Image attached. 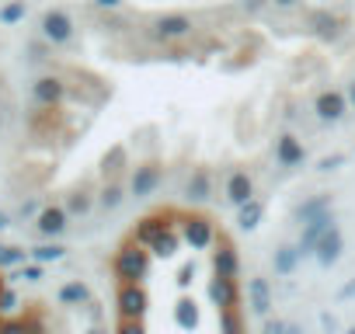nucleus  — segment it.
I'll use <instances>...</instances> for the list:
<instances>
[{"instance_id":"nucleus-1","label":"nucleus","mask_w":355,"mask_h":334,"mask_svg":"<svg viewBox=\"0 0 355 334\" xmlns=\"http://www.w3.org/2000/svg\"><path fill=\"white\" fill-rule=\"evenodd\" d=\"M112 272H115L119 285H122V282H143V279L150 275V251L129 237V240L115 251V258H112Z\"/></svg>"},{"instance_id":"nucleus-2","label":"nucleus","mask_w":355,"mask_h":334,"mask_svg":"<svg viewBox=\"0 0 355 334\" xmlns=\"http://www.w3.org/2000/svg\"><path fill=\"white\" fill-rule=\"evenodd\" d=\"M115 310H119V320H143L150 310V296L143 282H122L115 292Z\"/></svg>"},{"instance_id":"nucleus-3","label":"nucleus","mask_w":355,"mask_h":334,"mask_svg":"<svg viewBox=\"0 0 355 334\" xmlns=\"http://www.w3.org/2000/svg\"><path fill=\"white\" fill-rule=\"evenodd\" d=\"M174 220H178V213H164V209H160V213H146V216L132 227V240L143 244V247H150V244H153L157 237H164L171 227H182V223H174Z\"/></svg>"},{"instance_id":"nucleus-4","label":"nucleus","mask_w":355,"mask_h":334,"mask_svg":"<svg viewBox=\"0 0 355 334\" xmlns=\"http://www.w3.org/2000/svg\"><path fill=\"white\" fill-rule=\"evenodd\" d=\"M182 240L192 247V251H206L213 247L220 237H216V223L209 216H185L182 220Z\"/></svg>"},{"instance_id":"nucleus-5","label":"nucleus","mask_w":355,"mask_h":334,"mask_svg":"<svg viewBox=\"0 0 355 334\" xmlns=\"http://www.w3.org/2000/svg\"><path fill=\"white\" fill-rule=\"evenodd\" d=\"M192 18L189 15H164L153 21V28L146 32L153 42H178V39H189L192 35Z\"/></svg>"},{"instance_id":"nucleus-6","label":"nucleus","mask_w":355,"mask_h":334,"mask_svg":"<svg viewBox=\"0 0 355 334\" xmlns=\"http://www.w3.org/2000/svg\"><path fill=\"white\" fill-rule=\"evenodd\" d=\"M160 182H164V175H160L157 164H139V167H132L129 195H132V199H150V195L160 188Z\"/></svg>"},{"instance_id":"nucleus-7","label":"nucleus","mask_w":355,"mask_h":334,"mask_svg":"<svg viewBox=\"0 0 355 334\" xmlns=\"http://www.w3.org/2000/svg\"><path fill=\"white\" fill-rule=\"evenodd\" d=\"M248 306L254 317H268L272 306H275V292H272V282L265 275H251L248 279Z\"/></svg>"},{"instance_id":"nucleus-8","label":"nucleus","mask_w":355,"mask_h":334,"mask_svg":"<svg viewBox=\"0 0 355 334\" xmlns=\"http://www.w3.org/2000/svg\"><path fill=\"white\" fill-rule=\"evenodd\" d=\"M331 227H338L331 213H324V216H317V220H310V223H303V230H300V240H296V247H300V254H303V258H313V251H317V244H320V237H324V234H327Z\"/></svg>"},{"instance_id":"nucleus-9","label":"nucleus","mask_w":355,"mask_h":334,"mask_svg":"<svg viewBox=\"0 0 355 334\" xmlns=\"http://www.w3.org/2000/svg\"><path fill=\"white\" fill-rule=\"evenodd\" d=\"M209 299L216 303V310H237L241 306V285H237V279L213 275L209 279Z\"/></svg>"},{"instance_id":"nucleus-10","label":"nucleus","mask_w":355,"mask_h":334,"mask_svg":"<svg viewBox=\"0 0 355 334\" xmlns=\"http://www.w3.org/2000/svg\"><path fill=\"white\" fill-rule=\"evenodd\" d=\"M42 35L53 42V46H67L73 39V21L67 11H46L42 15Z\"/></svg>"},{"instance_id":"nucleus-11","label":"nucleus","mask_w":355,"mask_h":334,"mask_svg":"<svg viewBox=\"0 0 355 334\" xmlns=\"http://www.w3.org/2000/svg\"><path fill=\"white\" fill-rule=\"evenodd\" d=\"M341 254H345V234H341V227H331V230L320 237V244H317L313 258H317V265H320V268H331V265H338V261H341Z\"/></svg>"},{"instance_id":"nucleus-12","label":"nucleus","mask_w":355,"mask_h":334,"mask_svg":"<svg viewBox=\"0 0 355 334\" xmlns=\"http://www.w3.org/2000/svg\"><path fill=\"white\" fill-rule=\"evenodd\" d=\"M213 275H227V279H237V275H241V254H237L234 240H227V237L216 240V251H213Z\"/></svg>"},{"instance_id":"nucleus-13","label":"nucleus","mask_w":355,"mask_h":334,"mask_svg":"<svg viewBox=\"0 0 355 334\" xmlns=\"http://www.w3.org/2000/svg\"><path fill=\"white\" fill-rule=\"evenodd\" d=\"M313 112L320 122H341L345 112H348V98L341 91H320L317 101H313Z\"/></svg>"},{"instance_id":"nucleus-14","label":"nucleus","mask_w":355,"mask_h":334,"mask_svg":"<svg viewBox=\"0 0 355 334\" xmlns=\"http://www.w3.org/2000/svg\"><path fill=\"white\" fill-rule=\"evenodd\" d=\"M67 227H70V213H67L63 206H46V209L35 216V230H39L42 237H63Z\"/></svg>"},{"instance_id":"nucleus-15","label":"nucleus","mask_w":355,"mask_h":334,"mask_svg":"<svg viewBox=\"0 0 355 334\" xmlns=\"http://www.w3.org/2000/svg\"><path fill=\"white\" fill-rule=\"evenodd\" d=\"M32 98H35V105H42V108H56V105L67 98V84H63L60 77H39V80L32 84Z\"/></svg>"},{"instance_id":"nucleus-16","label":"nucleus","mask_w":355,"mask_h":334,"mask_svg":"<svg viewBox=\"0 0 355 334\" xmlns=\"http://www.w3.org/2000/svg\"><path fill=\"white\" fill-rule=\"evenodd\" d=\"M223 192H227V202H230V206H244V202L254 199V178H251L248 171H230Z\"/></svg>"},{"instance_id":"nucleus-17","label":"nucleus","mask_w":355,"mask_h":334,"mask_svg":"<svg viewBox=\"0 0 355 334\" xmlns=\"http://www.w3.org/2000/svg\"><path fill=\"white\" fill-rule=\"evenodd\" d=\"M185 199H189L192 206H202V202L213 199V175L206 171V167H196L192 178L185 182Z\"/></svg>"},{"instance_id":"nucleus-18","label":"nucleus","mask_w":355,"mask_h":334,"mask_svg":"<svg viewBox=\"0 0 355 334\" xmlns=\"http://www.w3.org/2000/svg\"><path fill=\"white\" fill-rule=\"evenodd\" d=\"M275 160H279V167H296V164L306 160V150H303V143L293 132H282L275 139Z\"/></svg>"},{"instance_id":"nucleus-19","label":"nucleus","mask_w":355,"mask_h":334,"mask_svg":"<svg viewBox=\"0 0 355 334\" xmlns=\"http://www.w3.org/2000/svg\"><path fill=\"white\" fill-rule=\"evenodd\" d=\"M331 206H334V195H331V192H317V195L303 199V202L293 209V216H296L300 223H310V220H317V216L331 213Z\"/></svg>"},{"instance_id":"nucleus-20","label":"nucleus","mask_w":355,"mask_h":334,"mask_svg":"<svg viewBox=\"0 0 355 334\" xmlns=\"http://www.w3.org/2000/svg\"><path fill=\"white\" fill-rule=\"evenodd\" d=\"M300 258H303V254H300L296 244H279L275 254H272V268H275V275H279V279H289V275L296 272Z\"/></svg>"},{"instance_id":"nucleus-21","label":"nucleus","mask_w":355,"mask_h":334,"mask_svg":"<svg viewBox=\"0 0 355 334\" xmlns=\"http://www.w3.org/2000/svg\"><path fill=\"white\" fill-rule=\"evenodd\" d=\"M265 220V202L261 199H251V202H244V206H237V227L241 230H258V223Z\"/></svg>"},{"instance_id":"nucleus-22","label":"nucleus","mask_w":355,"mask_h":334,"mask_svg":"<svg viewBox=\"0 0 355 334\" xmlns=\"http://www.w3.org/2000/svg\"><path fill=\"white\" fill-rule=\"evenodd\" d=\"M182 244H185V240H182V227H171L164 237H157V240L150 244V251H153L157 258H174Z\"/></svg>"},{"instance_id":"nucleus-23","label":"nucleus","mask_w":355,"mask_h":334,"mask_svg":"<svg viewBox=\"0 0 355 334\" xmlns=\"http://www.w3.org/2000/svg\"><path fill=\"white\" fill-rule=\"evenodd\" d=\"M174 324L182 327V331H196L199 327V306L192 299H178L174 306Z\"/></svg>"},{"instance_id":"nucleus-24","label":"nucleus","mask_w":355,"mask_h":334,"mask_svg":"<svg viewBox=\"0 0 355 334\" xmlns=\"http://www.w3.org/2000/svg\"><path fill=\"white\" fill-rule=\"evenodd\" d=\"M60 303H67V306H87L91 303V289L84 282H67L60 289Z\"/></svg>"},{"instance_id":"nucleus-25","label":"nucleus","mask_w":355,"mask_h":334,"mask_svg":"<svg viewBox=\"0 0 355 334\" xmlns=\"http://www.w3.org/2000/svg\"><path fill=\"white\" fill-rule=\"evenodd\" d=\"M122 202H125V192H122L119 182H108V185L101 188V195H98V206H101L105 213H115Z\"/></svg>"},{"instance_id":"nucleus-26","label":"nucleus","mask_w":355,"mask_h":334,"mask_svg":"<svg viewBox=\"0 0 355 334\" xmlns=\"http://www.w3.org/2000/svg\"><path fill=\"white\" fill-rule=\"evenodd\" d=\"M261 334H303V324L300 320H282V317H265V327Z\"/></svg>"},{"instance_id":"nucleus-27","label":"nucleus","mask_w":355,"mask_h":334,"mask_svg":"<svg viewBox=\"0 0 355 334\" xmlns=\"http://www.w3.org/2000/svg\"><path fill=\"white\" fill-rule=\"evenodd\" d=\"M0 334H42V327L21 317H8V320H0Z\"/></svg>"},{"instance_id":"nucleus-28","label":"nucleus","mask_w":355,"mask_h":334,"mask_svg":"<svg viewBox=\"0 0 355 334\" xmlns=\"http://www.w3.org/2000/svg\"><path fill=\"white\" fill-rule=\"evenodd\" d=\"M220 334H244L241 310H220Z\"/></svg>"},{"instance_id":"nucleus-29","label":"nucleus","mask_w":355,"mask_h":334,"mask_svg":"<svg viewBox=\"0 0 355 334\" xmlns=\"http://www.w3.org/2000/svg\"><path fill=\"white\" fill-rule=\"evenodd\" d=\"M32 258H35L39 265H49V261L67 258V247H63V244H39V247L32 251Z\"/></svg>"},{"instance_id":"nucleus-30","label":"nucleus","mask_w":355,"mask_h":334,"mask_svg":"<svg viewBox=\"0 0 355 334\" xmlns=\"http://www.w3.org/2000/svg\"><path fill=\"white\" fill-rule=\"evenodd\" d=\"M91 206H94V202H91V195H84V192H73V195L67 199V213H70V216H87Z\"/></svg>"},{"instance_id":"nucleus-31","label":"nucleus","mask_w":355,"mask_h":334,"mask_svg":"<svg viewBox=\"0 0 355 334\" xmlns=\"http://www.w3.org/2000/svg\"><path fill=\"white\" fill-rule=\"evenodd\" d=\"M18 306H21V299L15 289H0V317H15Z\"/></svg>"},{"instance_id":"nucleus-32","label":"nucleus","mask_w":355,"mask_h":334,"mask_svg":"<svg viewBox=\"0 0 355 334\" xmlns=\"http://www.w3.org/2000/svg\"><path fill=\"white\" fill-rule=\"evenodd\" d=\"M25 251L21 247H0V268H18V265H25Z\"/></svg>"},{"instance_id":"nucleus-33","label":"nucleus","mask_w":355,"mask_h":334,"mask_svg":"<svg viewBox=\"0 0 355 334\" xmlns=\"http://www.w3.org/2000/svg\"><path fill=\"white\" fill-rule=\"evenodd\" d=\"M341 164H345V153H327V157L317 160V171H320V175H331V171H338Z\"/></svg>"},{"instance_id":"nucleus-34","label":"nucleus","mask_w":355,"mask_h":334,"mask_svg":"<svg viewBox=\"0 0 355 334\" xmlns=\"http://www.w3.org/2000/svg\"><path fill=\"white\" fill-rule=\"evenodd\" d=\"M25 18V4H8V8H0V21L4 25H15Z\"/></svg>"},{"instance_id":"nucleus-35","label":"nucleus","mask_w":355,"mask_h":334,"mask_svg":"<svg viewBox=\"0 0 355 334\" xmlns=\"http://www.w3.org/2000/svg\"><path fill=\"white\" fill-rule=\"evenodd\" d=\"M115 334H146V327H143V320H119Z\"/></svg>"},{"instance_id":"nucleus-36","label":"nucleus","mask_w":355,"mask_h":334,"mask_svg":"<svg viewBox=\"0 0 355 334\" xmlns=\"http://www.w3.org/2000/svg\"><path fill=\"white\" fill-rule=\"evenodd\" d=\"M21 279H25V282H42V265L35 261V265H28V268H21Z\"/></svg>"},{"instance_id":"nucleus-37","label":"nucleus","mask_w":355,"mask_h":334,"mask_svg":"<svg viewBox=\"0 0 355 334\" xmlns=\"http://www.w3.org/2000/svg\"><path fill=\"white\" fill-rule=\"evenodd\" d=\"M320 327H324V331H338V320H334V313H320Z\"/></svg>"},{"instance_id":"nucleus-38","label":"nucleus","mask_w":355,"mask_h":334,"mask_svg":"<svg viewBox=\"0 0 355 334\" xmlns=\"http://www.w3.org/2000/svg\"><path fill=\"white\" fill-rule=\"evenodd\" d=\"M192 275H196V265H185V268H182V275H178V282L189 285V282H192Z\"/></svg>"},{"instance_id":"nucleus-39","label":"nucleus","mask_w":355,"mask_h":334,"mask_svg":"<svg viewBox=\"0 0 355 334\" xmlns=\"http://www.w3.org/2000/svg\"><path fill=\"white\" fill-rule=\"evenodd\" d=\"M91 4H98V8H108V11H112V8H119V4H122V0H91Z\"/></svg>"},{"instance_id":"nucleus-40","label":"nucleus","mask_w":355,"mask_h":334,"mask_svg":"<svg viewBox=\"0 0 355 334\" xmlns=\"http://www.w3.org/2000/svg\"><path fill=\"white\" fill-rule=\"evenodd\" d=\"M32 213H42V209H39L35 202H25V206H21V216H32Z\"/></svg>"},{"instance_id":"nucleus-41","label":"nucleus","mask_w":355,"mask_h":334,"mask_svg":"<svg viewBox=\"0 0 355 334\" xmlns=\"http://www.w3.org/2000/svg\"><path fill=\"white\" fill-rule=\"evenodd\" d=\"M345 98H348V105L355 108V84H348V94H345Z\"/></svg>"},{"instance_id":"nucleus-42","label":"nucleus","mask_w":355,"mask_h":334,"mask_svg":"<svg viewBox=\"0 0 355 334\" xmlns=\"http://www.w3.org/2000/svg\"><path fill=\"white\" fill-rule=\"evenodd\" d=\"M275 4H279V8H293V4H296V0H275Z\"/></svg>"},{"instance_id":"nucleus-43","label":"nucleus","mask_w":355,"mask_h":334,"mask_svg":"<svg viewBox=\"0 0 355 334\" xmlns=\"http://www.w3.org/2000/svg\"><path fill=\"white\" fill-rule=\"evenodd\" d=\"M4 227H8V216H4V213H0V230H4Z\"/></svg>"},{"instance_id":"nucleus-44","label":"nucleus","mask_w":355,"mask_h":334,"mask_svg":"<svg viewBox=\"0 0 355 334\" xmlns=\"http://www.w3.org/2000/svg\"><path fill=\"white\" fill-rule=\"evenodd\" d=\"M345 334H355V327H348V331H345Z\"/></svg>"},{"instance_id":"nucleus-45","label":"nucleus","mask_w":355,"mask_h":334,"mask_svg":"<svg viewBox=\"0 0 355 334\" xmlns=\"http://www.w3.org/2000/svg\"><path fill=\"white\" fill-rule=\"evenodd\" d=\"M0 289H4V285H0Z\"/></svg>"}]
</instances>
